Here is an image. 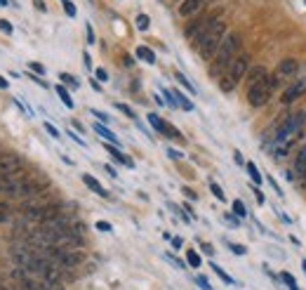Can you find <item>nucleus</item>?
Instances as JSON below:
<instances>
[{
	"instance_id": "obj_1",
	"label": "nucleus",
	"mask_w": 306,
	"mask_h": 290,
	"mask_svg": "<svg viewBox=\"0 0 306 290\" xmlns=\"http://www.w3.org/2000/svg\"><path fill=\"white\" fill-rule=\"evenodd\" d=\"M238 52H240V36L238 33H226V38L222 40V45H219L212 64H210V76L217 80L222 78L224 71L229 69L231 62L238 57Z\"/></svg>"
},
{
	"instance_id": "obj_2",
	"label": "nucleus",
	"mask_w": 306,
	"mask_h": 290,
	"mask_svg": "<svg viewBox=\"0 0 306 290\" xmlns=\"http://www.w3.org/2000/svg\"><path fill=\"white\" fill-rule=\"evenodd\" d=\"M224 38H226V24L219 19V22H214L212 26H210V29H207V31L198 38V43H196V47H198V55L203 57L205 62H212Z\"/></svg>"
},
{
	"instance_id": "obj_3",
	"label": "nucleus",
	"mask_w": 306,
	"mask_h": 290,
	"mask_svg": "<svg viewBox=\"0 0 306 290\" xmlns=\"http://www.w3.org/2000/svg\"><path fill=\"white\" fill-rule=\"evenodd\" d=\"M247 71H250V57L247 55H240L236 57L231 66L224 71V76L219 78V87H222V92H233L238 87V83L247 76Z\"/></svg>"
},
{
	"instance_id": "obj_4",
	"label": "nucleus",
	"mask_w": 306,
	"mask_h": 290,
	"mask_svg": "<svg viewBox=\"0 0 306 290\" xmlns=\"http://www.w3.org/2000/svg\"><path fill=\"white\" fill-rule=\"evenodd\" d=\"M275 85H278L275 76H266L261 83H257V85H252V87H247V102H250V106H254V109L264 106V104L271 99V94H273Z\"/></svg>"
},
{
	"instance_id": "obj_5",
	"label": "nucleus",
	"mask_w": 306,
	"mask_h": 290,
	"mask_svg": "<svg viewBox=\"0 0 306 290\" xmlns=\"http://www.w3.org/2000/svg\"><path fill=\"white\" fill-rule=\"evenodd\" d=\"M214 22H219V12H212V15H200L198 19H193L189 26H186V31H184V36L189 40H193V43H198V38L203 36V33L212 26Z\"/></svg>"
},
{
	"instance_id": "obj_6",
	"label": "nucleus",
	"mask_w": 306,
	"mask_h": 290,
	"mask_svg": "<svg viewBox=\"0 0 306 290\" xmlns=\"http://www.w3.org/2000/svg\"><path fill=\"white\" fill-rule=\"evenodd\" d=\"M301 123H304V113L290 116L287 120H283L280 127H278V132H275V144H283V141H287V139H294V134H297V130L301 127Z\"/></svg>"
},
{
	"instance_id": "obj_7",
	"label": "nucleus",
	"mask_w": 306,
	"mask_h": 290,
	"mask_svg": "<svg viewBox=\"0 0 306 290\" xmlns=\"http://www.w3.org/2000/svg\"><path fill=\"white\" fill-rule=\"evenodd\" d=\"M22 168H24V161L19 156H15V154H5V156H0V177L22 173Z\"/></svg>"
},
{
	"instance_id": "obj_8",
	"label": "nucleus",
	"mask_w": 306,
	"mask_h": 290,
	"mask_svg": "<svg viewBox=\"0 0 306 290\" xmlns=\"http://www.w3.org/2000/svg\"><path fill=\"white\" fill-rule=\"evenodd\" d=\"M26 180L22 173L17 175H8V177H0V194H5V196H15V191L19 189V184Z\"/></svg>"
},
{
	"instance_id": "obj_9",
	"label": "nucleus",
	"mask_w": 306,
	"mask_h": 290,
	"mask_svg": "<svg viewBox=\"0 0 306 290\" xmlns=\"http://www.w3.org/2000/svg\"><path fill=\"white\" fill-rule=\"evenodd\" d=\"M306 92V80H297V83H292V85H287V90H285L283 94H280V102L283 104H292L297 102L299 97Z\"/></svg>"
},
{
	"instance_id": "obj_10",
	"label": "nucleus",
	"mask_w": 306,
	"mask_h": 290,
	"mask_svg": "<svg viewBox=\"0 0 306 290\" xmlns=\"http://www.w3.org/2000/svg\"><path fill=\"white\" fill-rule=\"evenodd\" d=\"M299 71V62L297 59H283L278 64V71H275V80H283V78H290Z\"/></svg>"
},
{
	"instance_id": "obj_11",
	"label": "nucleus",
	"mask_w": 306,
	"mask_h": 290,
	"mask_svg": "<svg viewBox=\"0 0 306 290\" xmlns=\"http://www.w3.org/2000/svg\"><path fill=\"white\" fill-rule=\"evenodd\" d=\"M205 3H207V0H182L179 15H182V17H193V15H198V12H203Z\"/></svg>"
},
{
	"instance_id": "obj_12",
	"label": "nucleus",
	"mask_w": 306,
	"mask_h": 290,
	"mask_svg": "<svg viewBox=\"0 0 306 290\" xmlns=\"http://www.w3.org/2000/svg\"><path fill=\"white\" fill-rule=\"evenodd\" d=\"M104 149L113 156V161H118V163H122V165H127V168H134V161H132L130 156H125L118 147H113V144H108V141H106V144H104Z\"/></svg>"
},
{
	"instance_id": "obj_13",
	"label": "nucleus",
	"mask_w": 306,
	"mask_h": 290,
	"mask_svg": "<svg viewBox=\"0 0 306 290\" xmlns=\"http://www.w3.org/2000/svg\"><path fill=\"white\" fill-rule=\"evenodd\" d=\"M294 175H297L299 180L306 177V147L297 151V158H294Z\"/></svg>"
},
{
	"instance_id": "obj_14",
	"label": "nucleus",
	"mask_w": 306,
	"mask_h": 290,
	"mask_svg": "<svg viewBox=\"0 0 306 290\" xmlns=\"http://www.w3.org/2000/svg\"><path fill=\"white\" fill-rule=\"evenodd\" d=\"M266 76H268V73H266V69H264V66H252V69L247 71V85H250V87L257 85V83H261Z\"/></svg>"
},
{
	"instance_id": "obj_15",
	"label": "nucleus",
	"mask_w": 306,
	"mask_h": 290,
	"mask_svg": "<svg viewBox=\"0 0 306 290\" xmlns=\"http://www.w3.org/2000/svg\"><path fill=\"white\" fill-rule=\"evenodd\" d=\"M83 184H85V187H87V189H92L94 194H99L101 198H108V191H106V189H104V187H101V184H99V182H97V180H94L92 175H83Z\"/></svg>"
},
{
	"instance_id": "obj_16",
	"label": "nucleus",
	"mask_w": 306,
	"mask_h": 290,
	"mask_svg": "<svg viewBox=\"0 0 306 290\" xmlns=\"http://www.w3.org/2000/svg\"><path fill=\"white\" fill-rule=\"evenodd\" d=\"M94 132L99 134V137H104V139H108V144H113V147H118V144H120V139H118V137H115V134L111 132L106 125H101V123H94Z\"/></svg>"
},
{
	"instance_id": "obj_17",
	"label": "nucleus",
	"mask_w": 306,
	"mask_h": 290,
	"mask_svg": "<svg viewBox=\"0 0 306 290\" xmlns=\"http://www.w3.org/2000/svg\"><path fill=\"white\" fill-rule=\"evenodd\" d=\"M54 90H57V94H59V99L61 102H64V106H66V109H73V99H71V94H69V90H66V87L64 85H57L54 87Z\"/></svg>"
},
{
	"instance_id": "obj_18",
	"label": "nucleus",
	"mask_w": 306,
	"mask_h": 290,
	"mask_svg": "<svg viewBox=\"0 0 306 290\" xmlns=\"http://www.w3.org/2000/svg\"><path fill=\"white\" fill-rule=\"evenodd\" d=\"M137 57H139V59H144L146 64H156V55H153V50H148L146 45H139L137 47Z\"/></svg>"
},
{
	"instance_id": "obj_19",
	"label": "nucleus",
	"mask_w": 306,
	"mask_h": 290,
	"mask_svg": "<svg viewBox=\"0 0 306 290\" xmlns=\"http://www.w3.org/2000/svg\"><path fill=\"white\" fill-rule=\"evenodd\" d=\"M172 94H175V99H177V106H182L184 111H193V104H191V99H189V97H184V94L177 92V90Z\"/></svg>"
},
{
	"instance_id": "obj_20",
	"label": "nucleus",
	"mask_w": 306,
	"mask_h": 290,
	"mask_svg": "<svg viewBox=\"0 0 306 290\" xmlns=\"http://www.w3.org/2000/svg\"><path fill=\"white\" fill-rule=\"evenodd\" d=\"M210 267H212V271H214V274H217V276H219V278H222V281L226 283V285H233V278H231V276L226 274V271H224V269L219 267V264H214V262H212Z\"/></svg>"
},
{
	"instance_id": "obj_21",
	"label": "nucleus",
	"mask_w": 306,
	"mask_h": 290,
	"mask_svg": "<svg viewBox=\"0 0 306 290\" xmlns=\"http://www.w3.org/2000/svg\"><path fill=\"white\" fill-rule=\"evenodd\" d=\"M148 123H151L153 130H158V132H163V127H165V120H163L158 113H148Z\"/></svg>"
},
{
	"instance_id": "obj_22",
	"label": "nucleus",
	"mask_w": 306,
	"mask_h": 290,
	"mask_svg": "<svg viewBox=\"0 0 306 290\" xmlns=\"http://www.w3.org/2000/svg\"><path fill=\"white\" fill-rule=\"evenodd\" d=\"M186 262H189V264H191L193 269H198L203 259H200V255H198L196 250H189V252H186Z\"/></svg>"
},
{
	"instance_id": "obj_23",
	"label": "nucleus",
	"mask_w": 306,
	"mask_h": 290,
	"mask_svg": "<svg viewBox=\"0 0 306 290\" xmlns=\"http://www.w3.org/2000/svg\"><path fill=\"white\" fill-rule=\"evenodd\" d=\"M247 175H250V180H252L254 184H261V175H259V170H257V165L254 163H247Z\"/></svg>"
},
{
	"instance_id": "obj_24",
	"label": "nucleus",
	"mask_w": 306,
	"mask_h": 290,
	"mask_svg": "<svg viewBox=\"0 0 306 290\" xmlns=\"http://www.w3.org/2000/svg\"><path fill=\"white\" fill-rule=\"evenodd\" d=\"M10 215H12V208H10L5 201H0V224H3V222H8Z\"/></svg>"
},
{
	"instance_id": "obj_25",
	"label": "nucleus",
	"mask_w": 306,
	"mask_h": 290,
	"mask_svg": "<svg viewBox=\"0 0 306 290\" xmlns=\"http://www.w3.org/2000/svg\"><path fill=\"white\" fill-rule=\"evenodd\" d=\"M210 191H212V194H214V198H217V201H226V196H224L222 187H219L217 182H210Z\"/></svg>"
},
{
	"instance_id": "obj_26",
	"label": "nucleus",
	"mask_w": 306,
	"mask_h": 290,
	"mask_svg": "<svg viewBox=\"0 0 306 290\" xmlns=\"http://www.w3.org/2000/svg\"><path fill=\"white\" fill-rule=\"evenodd\" d=\"M115 109L122 111V113H125L127 118H132V120H137V113H134V111H132L130 106H127V104H120V102H118V104H115Z\"/></svg>"
},
{
	"instance_id": "obj_27",
	"label": "nucleus",
	"mask_w": 306,
	"mask_h": 290,
	"mask_svg": "<svg viewBox=\"0 0 306 290\" xmlns=\"http://www.w3.org/2000/svg\"><path fill=\"white\" fill-rule=\"evenodd\" d=\"M148 24H151V19H148L146 15H139L137 17V29H139V31H148Z\"/></svg>"
},
{
	"instance_id": "obj_28",
	"label": "nucleus",
	"mask_w": 306,
	"mask_h": 290,
	"mask_svg": "<svg viewBox=\"0 0 306 290\" xmlns=\"http://www.w3.org/2000/svg\"><path fill=\"white\" fill-rule=\"evenodd\" d=\"M233 215H236V217H240V220H243L245 215H247V212H245L243 201H233Z\"/></svg>"
},
{
	"instance_id": "obj_29",
	"label": "nucleus",
	"mask_w": 306,
	"mask_h": 290,
	"mask_svg": "<svg viewBox=\"0 0 306 290\" xmlns=\"http://www.w3.org/2000/svg\"><path fill=\"white\" fill-rule=\"evenodd\" d=\"M59 80H61V83H64V85H69V87H78L76 78H73L71 73H59Z\"/></svg>"
},
{
	"instance_id": "obj_30",
	"label": "nucleus",
	"mask_w": 306,
	"mask_h": 290,
	"mask_svg": "<svg viewBox=\"0 0 306 290\" xmlns=\"http://www.w3.org/2000/svg\"><path fill=\"white\" fill-rule=\"evenodd\" d=\"M175 76H177V80H179V83H182V85L186 87V90H189V92H196V87H193L191 83H189V78H186V76H184V73H179V71H177Z\"/></svg>"
},
{
	"instance_id": "obj_31",
	"label": "nucleus",
	"mask_w": 306,
	"mask_h": 290,
	"mask_svg": "<svg viewBox=\"0 0 306 290\" xmlns=\"http://www.w3.org/2000/svg\"><path fill=\"white\" fill-rule=\"evenodd\" d=\"M29 69H31V73H36V76H43V73H45V66L40 62H31Z\"/></svg>"
},
{
	"instance_id": "obj_32",
	"label": "nucleus",
	"mask_w": 306,
	"mask_h": 290,
	"mask_svg": "<svg viewBox=\"0 0 306 290\" xmlns=\"http://www.w3.org/2000/svg\"><path fill=\"white\" fill-rule=\"evenodd\" d=\"M280 278H283L285 283H287V285H290V290H299V285H297V281H294V278H292L290 274H287V271H283V274H280Z\"/></svg>"
},
{
	"instance_id": "obj_33",
	"label": "nucleus",
	"mask_w": 306,
	"mask_h": 290,
	"mask_svg": "<svg viewBox=\"0 0 306 290\" xmlns=\"http://www.w3.org/2000/svg\"><path fill=\"white\" fill-rule=\"evenodd\" d=\"M0 31H3V33H8V36H10V33L15 31V29H12V24H10L8 19H0Z\"/></svg>"
},
{
	"instance_id": "obj_34",
	"label": "nucleus",
	"mask_w": 306,
	"mask_h": 290,
	"mask_svg": "<svg viewBox=\"0 0 306 290\" xmlns=\"http://www.w3.org/2000/svg\"><path fill=\"white\" fill-rule=\"evenodd\" d=\"M64 10H66V15H69V17H76V5H73L71 0H66V3H64Z\"/></svg>"
},
{
	"instance_id": "obj_35",
	"label": "nucleus",
	"mask_w": 306,
	"mask_h": 290,
	"mask_svg": "<svg viewBox=\"0 0 306 290\" xmlns=\"http://www.w3.org/2000/svg\"><path fill=\"white\" fill-rule=\"evenodd\" d=\"M45 130H47L50 134H52L54 139H59V130H57V127H54L52 123H47V120H45Z\"/></svg>"
},
{
	"instance_id": "obj_36",
	"label": "nucleus",
	"mask_w": 306,
	"mask_h": 290,
	"mask_svg": "<svg viewBox=\"0 0 306 290\" xmlns=\"http://www.w3.org/2000/svg\"><path fill=\"white\" fill-rule=\"evenodd\" d=\"M92 116H97L101 120V123H111V118L106 116V113H101V111H97V109H92Z\"/></svg>"
},
{
	"instance_id": "obj_37",
	"label": "nucleus",
	"mask_w": 306,
	"mask_h": 290,
	"mask_svg": "<svg viewBox=\"0 0 306 290\" xmlns=\"http://www.w3.org/2000/svg\"><path fill=\"white\" fill-rule=\"evenodd\" d=\"M94 227L99 229V231H113V227H111V224H108V222H97V224H94Z\"/></svg>"
},
{
	"instance_id": "obj_38",
	"label": "nucleus",
	"mask_w": 306,
	"mask_h": 290,
	"mask_svg": "<svg viewBox=\"0 0 306 290\" xmlns=\"http://www.w3.org/2000/svg\"><path fill=\"white\" fill-rule=\"evenodd\" d=\"M196 283H198V285H200L203 290H212V285H210V283H207L205 278H203V276H198V278H196Z\"/></svg>"
},
{
	"instance_id": "obj_39",
	"label": "nucleus",
	"mask_w": 306,
	"mask_h": 290,
	"mask_svg": "<svg viewBox=\"0 0 306 290\" xmlns=\"http://www.w3.org/2000/svg\"><path fill=\"white\" fill-rule=\"evenodd\" d=\"M33 5H36V10H38V12H45V10H47L45 0H33Z\"/></svg>"
},
{
	"instance_id": "obj_40",
	"label": "nucleus",
	"mask_w": 306,
	"mask_h": 290,
	"mask_svg": "<svg viewBox=\"0 0 306 290\" xmlns=\"http://www.w3.org/2000/svg\"><path fill=\"white\" fill-rule=\"evenodd\" d=\"M182 191H184V196L191 198V201H196V198H198V196H196V191H193V189H189V187H184Z\"/></svg>"
},
{
	"instance_id": "obj_41",
	"label": "nucleus",
	"mask_w": 306,
	"mask_h": 290,
	"mask_svg": "<svg viewBox=\"0 0 306 290\" xmlns=\"http://www.w3.org/2000/svg\"><path fill=\"white\" fill-rule=\"evenodd\" d=\"M200 248H203V252H205V255H210V257L214 255V248L210 243H200Z\"/></svg>"
},
{
	"instance_id": "obj_42",
	"label": "nucleus",
	"mask_w": 306,
	"mask_h": 290,
	"mask_svg": "<svg viewBox=\"0 0 306 290\" xmlns=\"http://www.w3.org/2000/svg\"><path fill=\"white\" fill-rule=\"evenodd\" d=\"M229 248H231V250H233V252H236V255H245V248H243V245H236V243H229Z\"/></svg>"
},
{
	"instance_id": "obj_43",
	"label": "nucleus",
	"mask_w": 306,
	"mask_h": 290,
	"mask_svg": "<svg viewBox=\"0 0 306 290\" xmlns=\"http://www.w3.org/2000/svg\"><path fill=\"white\" fill-rule=\"evenodd\" d=\"M168 156L172 158V161H179V158H184L182 154H179V151H175V149H168Z\"/></svg>"
},
{
	"instance_id": "obj_44",
	"label": "nucleus",
	"mask_w": 306,
	"mask_h": 290,
	"mask_svg": "<svg viewBox=\"0 0 306 290\" xmlns=\"http://www.w3.org/2000/svg\"><path fill=\"white\" fill-rule=\"evenodd\" d=\"M69 137H71V139H73V141H76V144H80V147H85V139H80V137H78L76 132H71V130H69Z\"/></svg>"
},
{
	"instance_id": "obj_45",
	"label": "nucleus",
	"mask_w": 306,
	"mask_h": 290,
	"mask_svg": "<svg viewBox=\"0 0 306 290\" xmlns=\"http://www.w3.org/2000/svg\"><path fill=\"white\" fill-rule=\"evenodd\" d=\"M97 80H108V73L104 69H97Z\"/></svg>"
},
{
	"instance_id": "obj_46",
	"label": "nucleus",
	"mask_w": 306,
	"mask_h": 290,
	"mask_svg": "<svg viewBox=\"0 0 306 290\" xmlns=\"http://www.w3.org/2000/svg\"><path fill=\"white\" fill-rule=\"evenodd\" d=\"M182 245H184V241H182V238H179V236H177V238H172V248H177V250H179Z\"/></svg>"
},
{
	"instance_id": "obj_47",
	"label": "nucleus",
	"mask_w": 306,
	"mask_h": 290,
	"mask_svg": "<svg viewBox=\"0 0 306 290\" xmlns=\"http://www.w3.org/2000/svg\"><path fill=\"white\" fill-rule=\"evenodd\" d=\"M87 40H90V43H94V31H92L90 24H87Z\"/></svg>"
},
{
	"instance_id": "obj_48",
	"label": "nucleus",
	"mask_w": 306,
	"mask_h": 290,
	"mask_svg": "<svg viewBox=\"0 0 306 290\" xmlns=\"http://www.w3.org/2000/svg\"><path fill=\"white\" fill-rule=\"evenodd\" d=\"M254 196H257V203H264V194H261L259 189H254Z\"/></svg>"
},
{
	"instance_id": "obj_49",
	"label": "nucleus",
	"mask_w": 306,
	"mask_h": 290,
	"mask_svg": "<svg viewBox=\"0 0 306 290\" xmlns=\"http://www.w3.org/2000/svg\"><path fill=\"white\" fill-rule=\"evenodd\" d=\"M8 85H10L8 78H3V76H0V90H8Z\"/></svg>"
},
{
	"instance_id": "obj_50",
	"label": "nucleus",
	"mask_w": 306,
	"mask_h": 290,
	"mask_svg": "<svg viewBox=\"0 0 306 290\" xmlns=\"http://www.w3.org/2000/svg\"><path fill=\"white\" fill-rule=\"evenodd\" d=\"M106 173L111 175V177H118V173H115V170H113V168H111V165H106Z\"/></svg>"
},
{
	"instance_id": "obj_51",
	"label": "nucleus",
	"mask_w": 306,
	"mask_h": 290,
	"mask_svg": "<svg viewBox=\"0 0 306 290\" xmlns=\"http://www.w3.org/2000/svg\"><path fill=\"white\" fill-rule=\"evenodd\" d=\"M90 83H92V87H94L97 92H101V85H99V83H97V80H90Z\"/></svg>"
},
{
	"instance_id": "obj_52",
	"label": "nucleus",
	"mask_w": 306,
	"mask_h": 290,
	"mask_svg": "<svg viewBox=\"0 0 306 290\" xmlns=\"http://www.w3.org/2000/svg\"><path fill=\"white\" fill-rule=\"evenodd\" d=\"M236 163L243 165V156H240V151H236Z\"/></svg>"
},
{
	"instance_id": "obj_53",
	"label": "nucleus",
	"mask_w": 306,
	"mask_h": 290,
	"mask_svg": "<svg viewBox=\"0 0 306 290\" xmlns=\"http://www.w3.org/2000/svg\"><path fill=\"white\" fill-rule=\"evenodd\" d=\"M0 5H8V0H0Z\"/></svg>"
},
{
	"instance_id": "obj_54",
	"label": "nucleus",
	"mask_w": 306,
	"mask_h": 290,
	"mask_svg": "<svg viewBox=\"0 0 306 290\" xmlns=\"http://www.w3.org/2000/svg\"><path fill=\"white\" fill-rule=\"evenodd\" d=\"M61 3H66V0H61Z\"/></svg>"
}]
</instances>
